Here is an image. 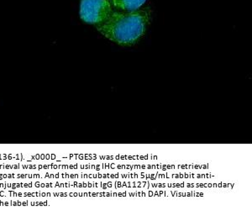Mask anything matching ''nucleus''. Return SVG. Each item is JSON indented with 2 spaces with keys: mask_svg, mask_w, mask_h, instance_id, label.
I'll return each mask as SVG.
<instances>
[{
  "mask_svg": "<svg viewBox=\"0 0 252 216\" xmlns=\"http://www.w3.org/2000/svg\"><path fill=\"white\" fill-rule=\"evenodd\" d=\"M149 23V12L137 9L112 13L104 22L96 27L109 40L120 46H129L138 42L145 35Z\"/></svg>",
  "mask_w": 252,
  "mask_h": 216,
  "instance_id": "nucleus-1",
  "label": "nucleus"
},
{
  "mask_svg": "<svg viewBox=\"0 0 252 216\" xmlns=\"http://www.w3.org/2000/svg\"><path fill=\"white\" fill-rule=\"evenodd\" d=\"M112 14V8L108 0H82L80 17L86 23L99 25L104 22Z\"/></svg>",
  "mask_w": 252,
  "mask_h": 216,
  "instance_id": "nucleus-2",
  "label": "nucleus"
},
{
  "mask_svg": "<svg viewBox=\"0 0 252 216\" xmlns=\"http://www.w3.org/2000/svg\"><path fill=\"white\" fill-rule=\"evenodd\" d=\"M118 9L126 11H134L140 9L146 0H112Z\"/></svg>",
  "mask_w": 252,
  "mask_h": 216,
  "instance_id": "nucleus-3",
  "label": "nucleus"
}]
</instances>
